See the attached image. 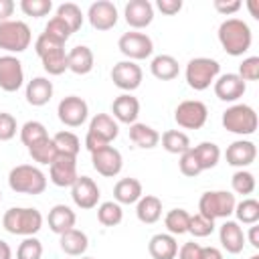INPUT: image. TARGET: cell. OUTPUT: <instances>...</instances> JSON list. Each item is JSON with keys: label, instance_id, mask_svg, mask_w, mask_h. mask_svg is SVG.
Here are the masks:
<instances>
[{"label": "cell", "instance_id": "cell-1", "mask_svg": "<svg viewBox=\"0 0 259 259\" xmlns=\"http://www.w3.org/2000/svg\"><path fill=\"white\" fill-rule=\"evenodd\" d=\"M217 36H219V42L225 49V53L231 55V57L245 55L251 49V42H253V34H251L249 24L243 18H235V16L225 18L219 24Z\"/></svg>", "mask_w": 259, "mask_h": 259}, {"label": "cell", "instance_id": "cell-2", "mask_svg": "<svg viewBox=\"0 0 259 259\" xmlns=\"http://www.w3.org/2000/svg\"><path fill=\"white\" fill-rule=\"evenodd\" d=\"M2 227L10 235L18 237H34L42 227L40 210L32 206H12L2 217Z\"/></svg>", "mask_w": 259, "mask_h": 259}, {"label": "cell", "instance_id": "cell-3", "mask_svg": "<svg viewBox=\"0 0 259 259\" xmlns=\"http://www.w3.org/2000/svg\"><path fill=\"white\" fill-rule=\"evenodd\" d=\"M8 186L18 194H42L47 188V174L32 164H18L8 172Z\"/></svg>", "mask_w": 259, "mask_h": 259}, {"label": "cell", "instance_id": "cell-4", "mask_svg": "<svg viewBox=\"0 0 259 259\" xmlns=\"http://www.w3.org/2000/svg\"><path fill=\"white\" fill-rule=\"evenodd\" d=\"M184 75H186V83L190 89L204 91L221 75V65L217 59H210V57H194L188 61Z\"/></svg>", "mask_w": 259, "mask_h": 259}, {"label": "cell", "instance_id": "cell-5", "mask_svg": "<svg viewBox=\"0 0 259 259\" xmlns=\"http://www.w3.org/2000/svg\"><path fill=\"white\" fill-rule=\"evenodd\" d=\"M223 127L237 136H251L257 130V113L247 103H235L223 111Z\"/></svg>", "mask_w": 259, "mask_h": 259}, {"label": "cell", "instance_id": "cell-6", "mask_svg": "<svg viewBox=\"0 0 259 259\" xmlns=\"http://www.w3.org/2000/svg\"><path fill=\"white\" fill-rule=\"evenodd\" d=\"M117 134H119L117 121L109 113H97L89 121V130L85 136V148L89 152H95L103 146H109L117 138Z\"/></svg>", "mask_w": 259, "mask_h": 259}, {"label": "cell", "instance_id": "cell-7", "mask_svg": "<svg viewBox=\"0 0 259 259\" xmlns=\"http://www.w3.org/2000/svg\"><path fill=\"white\" fill-rule=\"evenodd\" d=\"M32 32L30 26L24 20H6L0 22V49L6 51L8 55L12 53H22L30 47Z\"/></svg>", "mask_w": 259, "mask_h": 259}, {"label": "cell", "instance_id": "cell-8", "mask_svg": "<svg viewBox=\"0 0 259 259\" xmlns=\"http://www.w3.org/2000/svg\"><path fill=\"white\" fill-rule=\"evenodd\" d=\"M235 194L229 190H208L198 200V212L217 221V219H229L235 210Z\"/></svg>", "mask_w": 259, "mask_h": 259}, {"label": "cell", "instance_id": "cell-9", "mask_svg": "<svg viewBox=\"0 0 259 259\" xmlns=\"http://www.w3.org/2000/svg\"><path fill=\"white\" fill-rule=\"evenodd\" d=\"M117 49L121 51L123 57H127V61H142L148 59L154 53V42L146 32H138V30H130L123 32L117 40Z\"/></svg>", "mask_w": 259, "mask_h": 259}, {"label": "cell", "instance_id": "cell-10", "mask_svg": "<svg viewBox=\"0 0 259 259\" xmlns=\"http://www.w3.org/2000/svg\"><path fill=\"white\" fill-rule=\"evenodd\" d=\"M174 119L184 130H200L208 119V107L198 99H186L174 109Z\"/></svg>", "mask_w": 259, "mask_h": 259}, {"label": "cell", "instance_id": "cell-11", "mask_svg": "<svg viewBox=\"0 0 259 259\" xmlns=\"http://www.w3.org/2000/svg\"><path fill=\"white\" fill-rule=\"evenodd\" d=\"M57 115H59L61 123H65L67 127H79V125H83L87 121L89 105L79 95H67V97H63L59 101Z\"/></svg>", "mask_w": 259, "mask_h": 259}, {"label": "cell", "instance_id": "cell-12", "mask_svg": "<svg viewBox=\"0 0 259 259\" xmlns=\"http://www.w3.org/2000/svg\"><path fill=\"white\" fill-rule=\"evenodd\" d=\"M142 79H144V73H142V67L134 61H119L113 65L111 69V81L117 89L125 91V93H132L136 91L140 85H142Z\"/></svg>", "mask_w": 259, "mask_h": 259}, {"label": "cell", "instance_id": "cell-13", "mask_svg": "<svg viewBox=\"0 0 259 259\" xmlns=\"http://www.w3.org/2000/svg\"><path fill=\"white\" fill-rule=\"evenodd\" d=\"M77 156H67V154H57V158L49 166V178L55 186L59 188H71L73 182L77 180Z\"/></svg>", "mask_w": 259, "mask_h": 259}, {"label": "cell", "instance_id": "cell-14", "mask_svg": "<svg viewBox=\"0 0 259 259\" xmlns=\"http://www.w3.org/2000/svg\"><path fill=\"white\" fill-rule=\"evenodd\" d=\"M91 164L97 170V174H101L105 178H113L121 172L123 158H121L119 150H115L113 146H103V148L91 152Z\"/></svg>", "mask_w": 259, "mask_h": 259}, {"label": "cell", "instance_id": "cell-15", "mask_svg": "<svg viewBox=\"0 0 259 259\" xmlns=\"http://www.w3.org/2000/svg\"><path fill=\"white\" fill-rule=\"evenodd\" d=\"M24 83V71L22 63L14 55H2L0 57V89L6 93H14Z\"/></svg>", "mask_w": 259, "mask_h": 259}, {"label": "cell", "instance_id": "cell-16", "mask_svg": "<svg viewBox=\"0 0 259 259\" xmlns=\"http://www.w3.org/2000/svg\"><path fill=\"white\" fill-rule=\"evenodd\" d=\"M99 196H101V192H99V186L93 178L77 176V180L71 186V198H73L75 206H79L83 210L95 208L97 202H99Z\"/></svg>", "mask_w": 259, "mask_h": 259}, {"label": "cell", "instance_id": "cell-17", "mask_svg": "<svg viewBox=\"0 0 259 259\" xmlns=\"http://www.w3.org/2000/svg\"><path fill=\"white\" fill-rule=\"evenodd\" d=\"M87 18H89V22H91L93 28H97V30H109V28H113L117 24V18H119L117 6L113 2H109V0H97V2H93L89 6Z\"/></svg>", "mask_w": 259, "mask_h": 259}, {"label": "cell", "instance_id": "cell-18", "mask_svg": "<svg viewBox=\"0 0 259 259\" xmlns=\"http://www.w3.org/2000/svg\"><path fill=\"white\" fill-rule=\"evenodd\" d=\"M212 87H214V95L221 101H229V103L237 101L247 91V83L237 73H223V75H219L214 79Z\"/></svg>", "mask_w": 259, "mask_h": 259}, {"label": "cell", "instance_id": "cell-19", "mask_svg": "<svg viewBox=\"0 0 259 259\" xmlns=\"http://www.w3.org/2000/svg\"><path fill=\"white\" fill-rule=\"evenodd\" d=\"M123 16H125V22L140 30V28H146L152 24L154 20V6L150 0H130L123 8Z\"/></svg>", "mask_w": 259, "mask_h": 259}, {"label": "cell", "instance_id": "cell-20", "mask_svg": "<svg viewBox=\"0 0 259 259\" xmlns=\"http://www.w3.org/2000/svg\"><path fill=\"white\" fill-rule=\"evenodd\" d=\"M225 158H227V164L235 166V168H247L255 162L257 158V148L251 140H237L233 142L227 152H225Z\"/></svg>", "mask_w": 259, "mask_h": 259}, {"label": "cell", "instance_id": "cell-21", "mask_svg": "<svg viewBox=\"0 0 259 259\" xmlns=\"http://www.w3.org/2000/svg\"><path fill=\"white\" fill-rule=\"evenodd\" d=\"M111 113H113L111 117L115 121H119V123H127V125L136 123V119L140 115V101H138V97H134L132 93L117 95L113 99V103H111Z\"/></svg>", "mask_w": 259, "mask_h": 259}, {"label": "cell", "instance_id": "cell-22", "mask_svg": "<svg viewBox=\"0 0 259 259\" xmlns=\"http://www.w3.org/2000/svg\"><path fill=\"white\" fill-rule=\"evenodd\" d=\"M219 241H221V245H223V249L227 253L237 255L245 247V233H243V229H241V225L237 221L225 219V223L219 229Z\"/></svg>", "mask_w": 259, "mask_h": 259}, {"label": "cell", "instance_id": "cell-23", "mask_svg": "<svg viewBox=\"0 0 259 259\" xmlns=\"http://www.w3.org/2000/svg\"><path fill=\"white\" fill-rule=\"evenodd\" d=\"M53 83L47 79V77H32L28 83H26V101L32 105V107H42L51 101L53 97Z\"/></svg>", "mask_w": 259, "mask_h": 259}, {"label": "cell", "instance_id": "cell-24", "mask_svg": "<svg viewBox=\"0 0 259 259\" xmlns=\"http://www.w3.org/2000/svg\"><path fill=\"white\" fill-rule=\"evenodd\" d=\"M49 229L57 235H63L71 229H75V221H77V214L71 206L67 204H55L51 210H49Z\"/></svg>", "mask_w": 259, "mask_h": 259}, {"label": "cell", "instance_id": "cell-25", "mask_svg": "<svg viewBox=\"0 0 259 259\" xmlns=\"http://www.w3.org/2000/svg\"><path fill=\"white\" fill-rule=\"evenodd\" d=\"M93 63H95L93 51L89 47H85V45H77V47H73L67 53V67L75 75H87V73H91Z\"/></svg>", "mask_w": 259, "mask_h": 259}, {"label": "cell", "instance_id": "cell-26", "mask_svg": "<svg viewBox=\"0 0 259 259\" xmlns=\"http://www.w3.org/2000/svg\"><path fill=\"white\" fill-rule=\"evenodd\" d=\"M148 251H150L152 259H176V255H178L176 237L170 233H158L150 239Z\"/></svg>", "mask_w": 259, "mask_h": 259}, {"label": "cell", "instance_id": "cell-27", "mask_svg": "<svg viewBox=\"0 0 259 259\" xmlns=\"http://www.w3.org/2000/svg\"><path fill=\"white\" fill-rule=\"evenodd\" d=\"M142 194L144 190L138 178H119L113 186V200L117 204H136Z\"/></svg>", "mask_w": 259, "mask_h": 259}, {"label": "cell", "instance_id": "cell-28", "mask_svg": "<svg viewBox=\"0 0 259 259\" xmlns=\"http://www.w3.org/2000/svg\"><path fill=\"white\" fill-rule=\"evenodd\" d=\"M136 217L144 225H154L162 217V200L154 194H142V198L136 202Z\"/></svg>", "mask_w": 259, "mask_h": 259}, {"label": "cell", "instance_id": "cell-29", "mask_svg": "<svg viewBox=\"0 0 259 259\" xmlns=\"http://www.w3.org/2000/svg\"><path fill=\"white\" fill-rule=\"evenodd\" d=\"M150 73L160 81H172L180 73V65L172 55H156L150 63Z\"/></svg>", "mask_w": 259, "mask_h": 259}, {"label": "cell", "instance_id": "cell-30", "mask_svg": "<svg viewBox=\"0 0 259 259\" xmlns=\"http://www.w3.org/2000/svg\"><path fill=\"white\" fill-rule=\"evenodd\" d=\"M130 140L138 146V148H144V150H152L160 144V134L148 125V123H132L130 125Z\"/></svg>", "mask_w": 259, "mask_h": 259}, {"label": "cell", "instance_id": "cell-31", "mask_svg": "<svg viewBox=\"0 0 259 259\" xmlns=\"http://www.w3.org/2000/svg\"><path fill=\"white\" fill-rule=\"evenodd\" d=\"M61 237V249L67 253V255H71V257H79V255H83L85 251H87V247H89V239H87V235L83 233V231H79V229H71V231H67V233H63V235H59Z\"/></svg>", "mask_w": 259, "mask_h": 259}, {"label": "cell", "instance_id": "cell-32", "mask_svg": "<svg viewBox=\"0 0 259 259\" xmlns=\"http://www.w3.org/2000/svg\"><path fill=\"white\" fill-rule=\"evenodd\" d=\"M192 154L196 156L198 164L202 170H210L219 164L221 160V148L214 142H200L198 146L192 148Z\"/></svg>", "mask_w": 259, "mask_h": 259}, {"label": "cell", "instance_id": "cell-33", "mask_svg": "<svg viewBox=\"0 0 259 259\" xmlns=\"http://www.w3.org/2000/svg\"><path fill=\"white\" fill-rule=\"evenodd\" d=\"M160 140H162V148L168 154H178L180 156L186 150H190V138L180 130H166Z\"/></svg>", "mask_w": 259, "mask_h": 259}, {"label": "cell", "instance_id": "cell-34", "mask_svg": "<svg viewBox=\"0 0 259 259\" xmlns=\"http://www.w3.org/2000/svg\"><path fill=\"white\" fill-rule=\"evenodd\" d=\"M28 154H30V158H32L34 162L45 164V166H51V162L57 158L59 152H57V146H55L53 138H45V140L32 144V146L28 148Z\"/></svg>", "mask_w": 259, "mask_h": 259}, {"label": "cell", "instance_id": "cell-35", "mask_svg": "<svg viewBox=\"0 0 259 259\" xmlns=\"http://www.w3.org/2000/svg\"><path fill=\"white\" fill-rule=\"evenodd\" d=\"M55 16H59L71 28V32H77L81 28V24H83V18H85L83 12H81V8L75 2H63V4H59Z\"/></svg>", "mask_w": 259, "mask_h": 259}, {"label": "cell", "instance_id": "cell-36", "mask_svg": "<svg viewBox=\"0 0 259 259\" xmlns=\"http://www.w3.org/2000/svg\"><path fill=\"white\" fill-rule=\"evenodd\" d=\"M97 221L103 227H115L123 221V210L121 204H117L115 200H105L97 206Z\"/></svg>", "mask_w": 259, "mask_h": 259}, {"label": "cell", "instance_id": "cell-37", "mask_svg": "<svg viewBox=\"0 0 259 259\" xmlns=\"http://www.w3.org/2000/svg\"><path fill=\"white\" fill-rule=\"evenodd\" d=\"M188 221H190V214L184 208H172L164 217V225H166L168 233L174 235V237L188 233Z\"/></svg>", "mask_w": 259, "mask_h": 259}, {"label": "cell", "instance_id": "cell-38", "mask_svg": "<svg viewBox=\"0 0 259 259\" xmlns=\"http://www.w3.org/2000/svg\"><path fill=\"white\" fill-rule=\"evenodd\" d=\"M53 142L57 146V152L59 154H67V156H77L79 150H81V142L79 138L69 132V130H63V132H57L53 136Z\"/></svg>", "mask_w": 259, "mask_h": 259}, {"label": "cell", "instance_id": "cell-39", "mask_svg": "<svg viewBox=\"0 0 259 259\" xmlns=\"http://www.w3.org/2000/svg\"><path fill=\"white\" fill-rule=\"evenodd\" d=\"M233 212L237 214V223L255 225L259 221V202L255 198H243L241 202L235 204Z\"/></svg>", "mask_w": 259, "mask_h": 259}, {"label": "cell", "instance_id": "cell-40", "mask_svg": "<svg viewBox=\"0 0 259 259\" xmlns=\"http://www.w3.org/2000/svg\"><path fill=\"white\" fill-rule=\"evenodd\" d=\"M40 63H42V69H45L49 75H63L65 71H69L65 49H57V51L45 55V57L40 59Z\"/></svg>", "mask_w": 259, "mask_h": 259}, {"label": "cell", "instance_id": "cell-41", "mask_svg": "<svg viewBox=\"0 0 259 259\" xmlns=\"http://www.w3.org/2000/svg\"><path fill=\"white\" fill-rule=\"evenodd\" d=\"M45 138H49L47 127H45V123H40V121H36V119H30V121H26V123L20 127V142H22L26 148H30L32 144H36V142H40V140H45Z\"/></svg>", "mask_w": 259, "mask_h": 259}, {"label": "cell", "instance_id": "cell-42", "mask_svg": "<svg viewBox=\"0 0 259 259\" xmlns=\"http://www.w3.org/2000/svg\"><path fill=\"white\" fill-rule=\"evenodd\" d=\"M214 231V221L196 212V214H190V221H188V233L196 239H202V237H208L212 235Z\"/></svg>", "mask_w": 259, "mask_h": 259}, {"label": "cell", "instance_id": "cell-43", "mask_svg": "<svg viewBox=\"0 0 259 259\" xmlns=\"http://www.w3.org/2000/svg\"><path fill=\"white\" fill-rule=\"evenodd\" d=\"M231 186H233V190L237 194H243V196L251 194L255 190V176H253V172H249L245 168L237 170L233 174V178H231Z\"/></svg>", "mask_w": 259, "mask_h": 259}, {"label": "cell", "instance_id": "cell-44", "mask_svg": "<svg viewBox=\"0 0 259 259\" xmlns=\"http://www.w3.org/2000/svg\"><path fill=\"white\" fill-rule=\"evenodd\" d=\"M42 257V243L36 237H24L16 249V259H40Z\"/></svg>", "mask_w": 259, "mask_h": 259}, {"label": "cell", "instance_id": "cell-45", "mask_svg": "<svg viewBox=\"0 0 259 259\" xmlns=\"http://www.w3.org/2000/svg\"><path fill=\"white\" fill-rule=\"evenodd\" d=\"M20 10L26 16L40 18V16H47L53 10V2L51 0H20Z\"/></svg>", "mask_w": 259, "mask_h": 259}, {"label": "cell", "instance_id": "cell-46", "mask_svg": "<svg viewBox=\"0 0 259 259\" xmlns=\"http://www.w3.org/2000/svg\"><path fill=\"white\" fill-rule=\"evenodd\" d=\"M57 49H65V42L57 40L55 36H51L47 32H40L38 38L34 40V53L38 55V59H42L45 55H49V53H53Z\"/></svg>", "mask_w": 259, "mask_h": 259}, {"label": "cell", "instance_id": "cell-47", "mask_svg": "<svg viewBox=\"0 0 259 259\" xmlns=\"http://www.w3.org/2000/svg\"><path fill=\"white\" fill-rule=\"evenodd\" d=\"M178 168H180V172H182L184 176H190V178H194V176H198V174L202 172V168H200L196 156L192 154V148L186 150L184 154H180V158H178Z\"/></svg>", "mask_w": 259, "mask_h": 259}, {"label": "cell", "instance_id": "cell-48", "mask_svg": "<svg viewBox=\"0 0 259 259\" xmlns=\"http://www.w3.org/2000/svg\"><path fill=\"white\" fill-rule=\"evenodd\" d=\"M45 32L47 34H51V36H55L57 40H61V42H67L69 40V36L73 34L71 32V28L59 18V16H53L49 22H47V26H45Z\"/></svg>", "mask_w": 259, "mask_h": 259}, {"label": "cell", "instance_id": "cell-49", "mask_svg": "<svg viewBox=\"0 0 259 259\" xmlns=\"http://www.w3.org/2000/svg\"><path fill=\"white\" fill-rule=\"evenodd\" d=\"M245 83L247 81H257L259 79V57H247L243 59V63L239 65V73H237Z\"/></svg>", "mask_w": 259, "mask_h": 259}, {"label": "cell", "instance_id": "cell-50", "mask_svg": "<svg viewBox=\"0 0 259 259\" xmlns=\"http://www.w3.org/2000/svg\"><path fill=\"white\" fill-rule=\"evenodd\" d=\"M16 130H18V125H16L14 115L8 111H0V142L12 140L16 136Z\"/></svg>", "mask_w": 259, "mask_h": 259}, {"label": "cell", "instance_id": "cell-51", "mask_svg": "<svg viewBox=\"0 0 259 259\" xmlns=\"http://www.w3.org/2000/svg\"><path fill=\"white\" fill-rule=\"evenodd\" d=\"M214 10L217 12H221L223 16H231V14H235V12H239L241 10V0H214Z\"/></svg>", "mask_w": 259, "mask_h": 259}, {"label": "cell", "instance_id": "cell-52", "mask_svg": "<svg viewBox=\"0 0 259 259\" xmlns=\"http://www.w3.org/2000/svg\"><path fill=\"white\" fill-rule=\"evenodd\" d=\"M200 245L190 241V243H184L180 249H178V259H200Z\"/></svg>", "mask_w": 259, "mask_h": 259}, {"label": "cell", "instance_id": "cell-53", "mask_svg": "<svg viewBox=\"0 0 259 259\" xmlns=\"http://www.w3.org/2000/svg\"><path fill=\"white\" fill-rule=\"evenodd\" d=\"M156 6L162 14L172 16V14H178L182 10V0H158Z\"/></svg>", "mask_w": 259, "mask_h": 259}, {"label": "cell", "instance_id": "cell-54", "mask_svg": "<svg viewBox=\"0 0 259 259\" xmlns=\"http://www.w3.org/2000/svg\"><path fill=\"white\" fill-rule=\"evenodd\" d=\"M14 8L16 4L12 0H0V22L10 20V16L14 14Z\"/></svg>", "mask_w": 259, "mask_h": 259}, {"label": "cell", "instance_id": "cell-55", "mask_svg": "<svg viewBox=\"0 0 259 259\" xmlns=\"http://www.w3.org/2000/svg\"><path fill=\"white\" fill-rule=\"evenodd\" d=\"M200 259H223V253L217 247H202L200 249Z\"/></svg>", "mask_w": 259, "mask_h": 259}, {"label": "cell", "instance_id": "cell-56", "mask_svg": "<svg viewBox=\"0 0 259 259\" xmlns=\"http://www.w3.org/2000/svg\"><path fill=\"white\" fill-rule=\"evenodd\" d=\"M245 241H249V243H251V247L259 249V227H257V223H255V225H251V229H249V233H247Z\"/></svg>", "mask_w": 259, "mask_h": 259}, {"label": "cell", "instance_id": "cell-57", "mask_svg": "<svg viewBox=\"0 0 259 259\" xmlns=\"http://www.w3.org/2000/svg\"><path fill=\"white\" fill-rule=\"evenodd\" d=\"M0 259H12V249L6 241L0 239Z\"/></svg>", "mask_w": 259, "mask_h": 259}, {"label": "cell", "instance_id": "cell-58", "mask_svg": "<svg viewBox=\"0 0 259 259\" xmlns=\"http://www.w3.org/2000/svg\"><path fill=\"white\" fill-rule=\"evenodd\" d=\"M249 10H251V16L253 18H259V10H257V0H249Z\"/></svg>", "mask_w": 259, "mask_h": 259}, {"label": "cell", "instance_id": "cell-59", "mask_svg": "<svg viewBox=\"0 0 259 259\" xmlns=\"http://www.w3.org/2000/svg\"><path fill=\"white\" fill-rule=\"evenodd\" d=\"M249 259H259V255H251V257H249Z\"/></svg>", "mask_w": 259, "mask_h": 259}, {"label": "cell", "instance_id": "cell-60", "mask_svg": "<svg viewBox=\"0 0 259 259\" xmlns=\"http://www.w3.org/2000/svg\"><path fill=\"white\" fill-rule=\"evenodd\" d=\"M81 259H93V257H81Z\"/></svg>", "mask_w": 259, "mask_h": 259}, {"label": "cell", "instance_id": "cell-61", "mask_svg": "<svg viewBox=\"0 0 259 259\" xmlns=\"http://www.w3.org/2000/svg\"><path fill=\"white\" fill-rule=\"evenodd\" d=\"M0 200H2V192H0Z\"/></svg>", "mask_w": 259, "mask_h": 259}]
</instances>
